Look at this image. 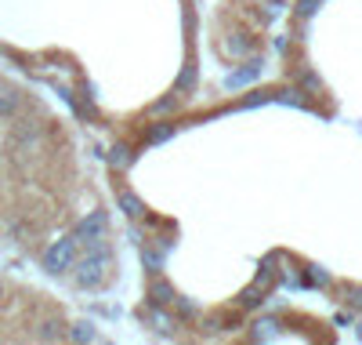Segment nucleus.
I'll list each match as a JSON object with an SVG mask.
<instances>
[{
  "label": "nucleus",
  "instance_id": "7ed1b4c3",
  "mask_svg": "<svg viewBox=\"0 0 362 345\" xmlns=\"http://www.w3.org/2000/svg\"><path fill=\"white\" fill-rule=\"evenodd\" d=\"M73 240H76V244H87V247L101 244V240H106V214L95 211L87 222H80V229L73 233Z\"/></svg>",
  "mask_w": 362,
  "mask_h": 345
},
{
  "label": "nucleus",
  "instance_id": "39448f33",
  "mask_svg": "<svg viewBox=\"0 0 362 345\" xmlns=\"http://www.w3.org/2000/svg\"><path fill=\"white\" fill-rule=\"evenodd\" d=\"M22 109V95L15 87H0V120H11Z\"/></svg>",
  "mask_w": 362,
  "mask_h": 345
},
{
  "label": "nucleus",
  "instance_id": "4be33fe9",
  "mask_svg": "<svg viewBox=\"0 0 362 345\" xmlns=\"http://www.w3.org/2000/svg\"><path fill=\"white\" fill-rule=\"evenodd\" d=\"M279 102H282V106H304V102H301V95H297V91H287Z\"/></svg>",
  "mask_w": 362,
  "mask_h": 345
},
{
  "label": "nucleus",
  "instance_id": "0eeeda50",
  "mask_svg": "<svg viewBox=\"0 0 362 345\" xmlns=\"http://www.w3.org/2000/svg\"><path fill=\"white\" fill-rule=\"evenodd\" d=\"M149 298H152V305H171V298H174V287L167 284V280H156V284L149 287Z\"/></svg>",
  "mask_w": 362,
  "mask_h": 345
},
{
  "label": "nucleus",
  "instance_id": "f03ea898",
  "mask_svg": "<svg viewBox=\"0 0 362 345\" xmlns=\"http://www.w3.org/2000/svg\"><path fill=\"white\" fill-rule=\"evenodd\" d=\"M76 247H80V244H76V240L73 236H66V240H58V244H51L47 251H44V269L47 273H66L69 269V265L76 262Z\"/></svg>",
  "mask_w": 362,
  "mask_h": 345
},
{
  "label": "nucleus",
  "instance_id": "20e7f679",
  "mask_svg": "<svg viewBox=\"0 0 362 345\" xmlns=\"http://www.w3.org/2000/svg\"><path fill=\"white\" fill-rule=\"evenodd\" d=\"M261 69H265V62L254 58V62H247L243 69L228 73V76H225V87H243V84H250V80H257V76H261Z\"/></svg>",
  "mask_w": 362,
  "mask_h": 345
},
{
  "label": "nucleus",
  "instance_id": "2eb2a0df",
  "mask_svg": "<svg viewBox=\"0 0 362 345\" xmlns=\"http://www.w3.org/2000/svg\"><path fill=\"white\" fill-rule=\"evenodd\" d=\"M171 305H174V309H178L181 316H196V305H192L189 298H178V295H174V298H171Z\"/></svg>",
  "mask_w": 362,
  "mask_h": 345
},
{
  "label": "nucleus",
  "instance_id": "f8f14e48",
  "mask_svg": "<svg viewBox=\"0 0 362 345\" xmlns=\"http://www.w3.org/2000/svg\"><path fill=\"white\" fill-rule=\"evenodd\" d=\"M109 160L116 164V168H127V164H131V160H134V153H131V149H127V146H116V149L109 153Z\"/></svg>",
  "mask_w": 362,
  "mask_h": 345
},
{
  "label": "nucleus",
  "instance_id": "9b49d317",
  "mask_svg": "<svg viewBox=\"0 0 362 345\" xmlns=\"http://www.w3.org/2000/svg\"><path fill=\"white\" fill-rule=\"evenodd\" d=\"M141 262H145V269H149V273H160V269H163V251L145 247V251H141Z\"/></svg>",
  "mask_w": 362,
  "mask_h": 345
},
{
  "label": "nucleus",
  "instance_id": "ddd939ff",
  "mask_svg": "<svg viewBox=\"0 0 362 345\" xmlns=\"http://www.w3.org/2000/svg\"><path fill=\"white\" fill-rule=\"evenodd\" d=\"M69 338H73V342H95V327H90V324H76V327L69 331Z\"/></svg>",
  "mask_w": 362,
  "mask_h": 345
},
{
  "label": "nucleus",
  "instance_id": "f3484780",
  "mask_svg": "<svg viewBox=\"0 0 362 345\" xmlns=\"http://www.w3.org/2000/svg\"><path fill=\"white\" fill-rule=\"evenodd\" d=\"M250 47H254V41H250V36H239V41H232V51H236V55H247Z\"/></svg>",
  "mask_w": 362,
  "mask_h": 345
},
{
  "label": "nucleus",
  "instance_id": "423d86ee",
  "mask_svg": "<svg viewBox=\"0 0 362 345\" xmlns=\"http://www.w3.org/2000/svg\"><path fill=\"white\" fill-rule=\"evenodd\" d=\"M36 338H40V342H58V338H66V324H62V320H44L40 331H36Z\"/></svg>",
  "mask_w": 362,
  "mask_h": 345
},
{
  "label": "nucleus",
  "instance_id": "5701e85b",
  "mask_svg": "<svg viewBox=\"0 0 362 345\" xmlns=\"http://www.w3.org/2000/svg\"><path fill=\"white\" fill-rule=\"evenodd\" d=\"M359 338H362V324H359Z\"/></svg>",
  "mask_w": 362,
  "mask_h": 345
},
{
  "label": "nucleus",
  "instance_id": "aec40b11",
  "mask_svg": "<svg viewBox=\"0 0 362 345\" xmlns=\"http://www.w3.org/2000/svg\"><path fill=\"white\" fill-rule=\"evenodd\" d=\"M308 284H330V273H322V269H312V273H308Z\"/></svg>",
  "mask_w": 362,
  "mask_h": 345
},
{
  "label": "nucleus",
  "instance_id": "f257e3e1",
  "mask_svg": "<svg viewBox=\"0 0 362 345\" xmlns=\"http://www.w3.org/2000/svg\"><path fill=\"white\" fill-rule=\"evenodd\" d=\"M109 262H112L109 258V247L106 244H95V247H90V254L80 262V269H76V284H80V287H98L101 280L109 276Z\"/></svg>",
  "mask_w": 362,
  "mask_h": 345
},
{
  "label": "nucleus",
  "instance_id": "412c9836",
  "mask_svg": "<svg viewBox=\"0 0 362 345\" xmlns=\"http://www.w3.org/2000/svg\"><path fill=\"white\" fill-rule=\"evenodd\" d=\"M301 84L308 87V91H319V76L315 73H301Z\"/></svg>",
  "mask_w": 362,
  "mask_h": 345
},
{
  "label": "nucleus",
  "instance_id": "6ab92c4d",
  "mask_svg": "<svg viewBox=\"0 0 362 345\" xmlns=\"http://www.w3.org/2000/svg\"><path fill=\"white\" fill-rule=\"evenodd\" d=\"M174 106H178V95H167V98H160L152 109H156V113H167V109H174Z\"/></svg>",
  "mask_w": 362,
  "mask_h": 345
},
{
  "label": "nucleus",
  "instance_id": "dca6fc26",
  "mask_svg": "<svg viewBox=\"0 0 362 345\" xmlns=\"http://www.w3.org/2000/svg\"><path fill=\"white\" fill-rule=\"evenodd\" d=\"M192 80H196V69H192V66H189L185 73H181V76H178V84H174V91H189V87H192Z\"/></svg>",
  "mask_w": 362,
  "mask_h": 345
},
{
  "label": "nucleus",
  "instance_id": "1a4fd4ad",
  "mask_svg": "<svg viewBox=\"0 0 362 345\" xmlns=\"http://www.w3.org/2000/svg\"><path fill=\"white\" fill-rule=\"evenodd\" d=\"M171 135H174V124H152L149 131H145V142L156 146V142H167Z\"/></svg>",
  "mask_w": 362,
  "mask_h": 345
},
{
  "label": "nucleus",
  "instance_id": "6e6552de",
  "mask_svg": "<svg viewBox=\"0 0 362 345\" xmlns=\"http://www.w3.org/2000/svg\"><path fill=\"white\" fill-rule=\"evenodd\" d=\"M120 211L127 219H138V214H145V203H141L134 193H120Z\"/></svg>",
  "mask_w": 362,
  "mask_h": 345
},
{
  "label": "nucleus",
  "instance_id": "a211bd4d",
  "mask_svg": "<svg viewBox=\"0 0 362 345\" xmlns=\"http://www.w3.org/2000/svg\"><path fill=\"white\" fill-rule=\"evenodd\" d=\"M315 4H319V0H297V15H301V19H308V15L315 11Z\"/></svg>",
  "mask_w": 362,
  "mask_h": 345
},
{
  "label": "nucleus",
  "instance_id": "9d476101",
  "mask_svg": "<svg viewBox=\"0 0 362 345\" xmlns=\"http://www.w3.org/2000/svg\"><path fill=\"white\" fill-rule=\"evenodd\" d=\"M265 302V287L261 284H254L243 291V298H239V309H254V305H261Z\"/></svg>",
  "mask_w": 362,
  "mask_h": 345
},
{
  "label": "nucleus",
  "instance_id": "4468645a",
  "mask_svg": "<svg viewBox=\"0 0 362 345\" xmlns=\"http://www.w3.org/2000/svg\"><path fill=\"white\" fill-rule=\"evenodd\" d=\"M236 327V316H210V320H203V327L206 331H221V327Z\"/></svg>",
  "mask_w": 362,
  "mask_h": 345
}]
</instances>
